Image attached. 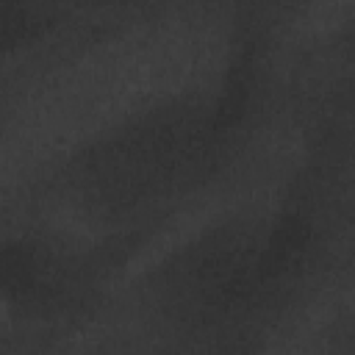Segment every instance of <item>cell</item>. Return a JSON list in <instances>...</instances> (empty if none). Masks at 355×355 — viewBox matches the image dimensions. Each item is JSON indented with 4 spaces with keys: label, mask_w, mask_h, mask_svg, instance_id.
Returning <instances> with one entry per match:
<instances>
[]
</instances>
